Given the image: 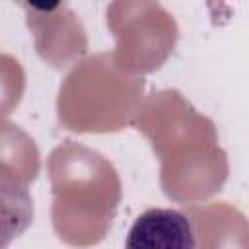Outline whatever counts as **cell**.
<instances>
[{
    "instance_id": "6da1fadb",
    "label": "cell",
    "mask_w": 249,
    "mask_h": 249,
    "mask_svg": "<svg viewBox=\"0 0 249 249\" xmlns=\"http://www.w3.org/2000/svg\"><path fill=\"white\" fill-rule=\"evenodd\" d=\"M124 249H196V235L183 212L148 208L130 226Z\"/></svg>"
},
{
    "instance_id": "7a4b0ae2",
    "label": "cell",
    "mask_w": 249,
    "mask_h": 249,
    "mask_svg": "<svg viewBox=\"0 0 249 249\" xmlns=\"http://www.w3.org/2000/svg\"><path fill=\"white\" fill-rule=\"evenodd\" d=\"M35 206L27 185L0 165V249L19 237L33 222Z\"/></svg>"
}]
</instances>
